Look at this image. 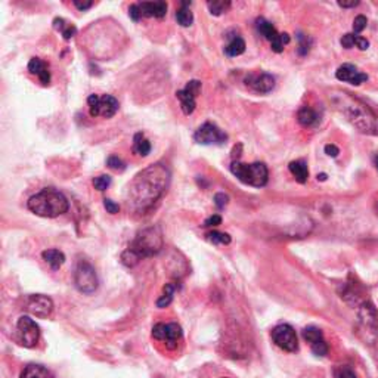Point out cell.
<instances>
[{
    "instance_id": "obj_21",
    "label": "cell",
    "mask_w": 378,
    "mask_h": 378,
    "mask_svg": "<svg viewBox=\"0 0 378 378\" xmlns=\"http://www.w3.org/2000/svg\"><path fill=\"white\" fill-rule=\"evenodd\" d=\"M256 28L257 31L266 39V40H269V42H272L273 39L279 34L278 31L275 30V27H273L272 24L269 22V21H266L265 18H257V21H256Z\"/></svg>"
},
{
    "instance_id": "obj_20",
    "label": "cell",
    "mask_w": 378,
    "mask_h": 378,
    "mask_svg": "<svg viewBox=\"0 0 378 378\" xmlns=\"http://www.w3.org/2000/svg\"><path fill=\"white\" fill-rule=\"evenodd\" d=\"M289 171H291V175L296 178V181L299 182V183H306L307 182V178H309V168H307V164L302 161V160H299V161H293V163H289Z\"/></svg>"
},
{
    "instance_id": "obj_31",
    "label": "cell",
    "mask_w": 378,
    "mask_h": 378,
    "mask_svg": "<svg viewBox=\"0 0 378 378\" xmlns=\"http://www.w3.org/2000/svg\"><path fill=\"white\" fill-rule=\"evenodd\" d=\"M207 240L213 244H223V245H227L230 244V237L227 234H223V232H217V230H213V232H209L207 235Z\"/></svg>"
},
{
    "instance_id": "obj_34",
    "label": "cell",
    "mask_w": 378,
    "mask_h": 378,
    "mask_svg": "<svg viewBox=\"0 0 378 378\" xmlns=\"http://www.w3.org/2000/svg\"><path fill=\"white\" fill-rule=\"evenodd\" d=\"M310 348H312V352H313L316 356H325V355H328V346H327L325 340H322V341H318V343L312 344Z\"/></svg>"
},
{
    "instance_id": "obj_43",
    "label": "cell",
    "mask_w": 378,
    "mask_h": 378,
    "mask_svg": "<svg viewBox=\"0 0 378 378\" xmlns=\"http://www.w3.org/2000/svg\"><path fill=\"white\" fill-rule=\"evenodd\" d=\"M129 16L133 19V21H139L142 16H140V11H139V6L137 5H132L129 8Z\"/></svg>"
},
{
    "instance_id": "obj_22",
    "label": "cell",
    "mask_w": 378,
    "mask_h": 378,
    "mask_svg": "<svg viewBox=\"0 0 378 378\" xmlns=\"http://www.w3.org/2000/svg\"><path fill=\"white\" fill-rule=\"evenodd\" d=\"M133 152H136L140 157H147L151 152V143L142 133H136L133 139Z\"/></svg>"
},
{
    "instance_id": "obj_42",
    "label": "cell",
    "mask_w": 378,
    "mask_h": 378,
    "mask_svg": "<svg viewBox=\"0 0 378 378\" xmlns=\"http://www.w3.org/2000/svg\"><path fill=\"white\" fill-rule=\"evenodd\" d=\"M337 378H356V374L350 368H340L337 372Z\"/></svg>"
},
{
    "instance_id": "obj_6",
    "label": "cell",
    "mask_w": 378,
    "mask_h": 378,
    "mask_svg": "<svg viewBox=\"0 0 378 378\" xmlns=\"http://www.w3.org/2000/svg\"><path fill=\"white\" fill-rule=\"evenodd\" d=\"M74 284L77 289L83 294H92L98 288V275L95 272L93 266L89 261H78L76 271H74Z\"/></svg>"
},
{
    "instance_id": "obj_15",
    "label": "cell",
    "mask_w": 378,
    "mask_h": 378,
    "mask_svg": "<svg viewBox=\"0 0 378 378\" xmlns=\"http://www.w3.org/2000/svg\"><path fill=\"white\" fill-rule=\"evenodd\" d=\"M247 86H250L253 91L258 92V93H269L275 86V78L268 73H261V74H250L245 78Z\"/></svg>"
},
{
    "instance_id": "obj_46",
    "label": "cell",
    "mask_w": 378,
    "mask_h": 378,
    "mask_svg": "<svg viewBox=\"0 0 378 378\" xmlns=\"http://www.w3.org/2000/svg\"><path fill=\"white\" fill-rule=\"evenodd\" d=\"M359 5V2L358 0H350V2H338V6H341V8H355V6H358Z\"/></svg>"
},
{
    "instance_id": "obj_23",
    "label": "cell",
    "mask_w": 378,
    "mask_h": 378,
    "mask_svg": "<svg viewBox=\"0 0 378 378\" xmlns=\"http://www.w3.org/2000/svg\"><path fill=\"white\" fill-rule=\"evenodd\" d=\"M297 120H299V123H300L302 126L309 127V126H313V124L318 121V114H316L312 108L303 106L302 109L299 111V114H297Z\"/></svg>"
},
{
    "instance_id": "obj_17",
    "label": "cell",
    "mask_w": 378,
    "mask_h": 378,
    "mask_svg": "<svg viewBox=\"0 0 378 378\" xmlns=\"http://www.w3.org/2000/svg\"><path fill=\"white\" fill-rule=\"evenodd\" d=\"M28 71H30L31 74L39 77V80H40V83L43 86H47L50 83V73L47 71L46 64L42 60L31 58L30 62H28Z\"/></svg>"
},
{
    "instance_id": "obj_10",
    "label": "cell",
    "mask_w": 378,
    "mask_h": 378,
    "mask_svg": "<svg viewBox=\"0 0 378 378\" xmlns=\"http://www.w3.org/2000/svg\"><path fill=\"white\" fill-rule=\"evenodd\" d=\"M194 139L201 145H222L227 139V135L213 123H204L194 133Z\"/></svg>"
},
{
    "instance_id": "obj_14",
    "label": "cell",
    "mask_w": 378,
    "mask_h": 378,
    "mask_svg": "<svg viewBox=\"0 0 378 378\" xmlns=\"http://www.w3.org/2000/svg\"><path fill=\"white\" fill-rule=\"evenodd\" d=\"M335 77L340 80V81H344V83H350V84H355V86H359L362 84L363 81L368 80V76L361 73L355 65L352 64H343L341 67H338Z\"/></svg>"
},
{
    "instance_id": "obj_49",
    "label": "cell",
    "mask_w": 378,
    "mask_h": 378,
    "mask_svg": "<svg viewBox=\"0 0 378 378\" xmlns=\"http://www.w3.org/2000/svg\"><path fill=\"white\" fill-rule=\"evenodd\" d=\"M377 214H378V204H377Z\"/></svg>"
},
{
    "instance_id": "obj_19",
    "label": "cell",
    "mask_w": 378,
    "mask_h": 378,
    "mask_svg": "<svg viewBox=\"0 0 378 378\" xmlns=\"http://www.w3.org/2000/svg\"><path fill=\"white\" fill-rule=\"evenodd\" d=\"M42 257H43V260H45L46 263H47L53 271H58L61 266L64 265V261H65L64 253L60 251V250H55V248L45 250V251L42 253Z\"/></svg>"
},
{
    "instance_id": "obj_37",
    "label": "cell",
    "mask_w": 378,
    "mask_h": 378,
    "mask_svg": "<svg viewBox=\"0 0 378 378\" xmlns=\"http://www.w3.org/2000/svg\"><path fill=\"white\" fill-rule=\"evenodd\" d=\"M214 202H216V206H217V209H225L227 206V202H229V197H227L226 194H222V192H219V194H216L214 195Z\"/></svg>"
},
{
    "instance_id": "obj_26",
    "label": "cell",
    "mask_w": 378,
    "mask_h": 378,
    "mask_svg": "<svg viewBox=\"0 0 378 378\" xmlns=\"http://www.w3.org/2000/svg\"><path fill=\"white\" fill-rule=\"evenodd\" d=\"M188 5H191V3H188V2L182 3V8L178 9V12H176V19H178V22L181 24L182 27H189L194 22V15L189 11Z\"/></svg>"
},
{
    "instance_id": "obj_36",
    "label": "cell",
    "mask_w": 378,
    "mask_h": 378,
    "mask_svg": "<svg viewBox=\"0 0 378 378\" xmlns=\"http://www.w3.org/2000/svg\"><path fill=\"white\" fill-rule=\"evenodd\" d=\"M299 40H300V46H299V53L300 55H306L310 49V39L304 34L299 36Z\"/></svg>"
},
{
    "instance_id": "obj_7",
    "label": "cell",
    "mask_w": 378,
    "mask_h": 378,
    "mask_svg": "<svg viewBox=\"0 0 378 378\" xmlns=\"http://www.w3.org/2000/svg\"><path fill=\"white\" fill-rule=\"evenodd\" d=\"M88 104H89V111H91L92 117H104V119H111L115 115V112L119 111V101L111 96V95H104V96H98V95H91L88 98Z\"/></svg>"
},
{
    "instance_id": "obj_2",
    "label": "cell",
    "mask_w": 378,
    "mask_h": 378,
    "mask_svg": "<svg viewBox=\"0 0 378 378\" xmlns=\"http://www.w3.org/2000/svg\"><path fill=\"white\" fill-rule=\"evenodd\" d=\"M28 210L40 217H58L68 212L70 204L65 195L52 188H46L39 194L33 195L27 202Z\"/></svg>"
},
{
    "instance_id": "obj_3",
    "label": "cell",
    "mask_w": 378,
    "mask_h": 378,
    "mask_svg": "<svg viewBox=\"0 0 378 378\" xmlns=\"http://www.w3.org/2000/svg\"><path fill=\"white\" fill-rule=\"evenodd\" d=\"M163 247V238L157 227L142 230L136 237L127 251L123 253V263L126 266H135L140 257H148L157 254Z\"/></svg>"
},
{
    "instance_id": "obj_8",
    "label": "cell",
    "mask_w": 378,
    "mask_h": 378,
    "mask_svg": "<svg viewBox=\"0 0 378 378\" xmlns=\"http://www.w3.org/2000/svg\"><path fill=\"white\" fill-rule=\"evenodd\" d=\"M273 343L285 352H296L299 348V340L294 328L288 324L278 325L272 330Z\"/></svg>"
},
{
    "instance_id": "obj_40",
    "label": "cell",
    "mask_w": 378,
    "mask_h": 378,
    "mask_svg": "<svg viewBox=\"0 0 378 378\" xmlns=\"http://www.w3.org/2000/svg\"><path fill=\"white\" fill-rule=\"evenodd\" d=\"M222 223V217L219 214H214V216H210L206 222H204V226L210 227V226H217Z\"/></svg>"
},
{
    "instance_id": "obj_16",
    "label": "cell",
    "mask_w": 378,
    "mask_h": 378,
    "mask_svg": "<svg viewBox=\"0 0 378 378\" xmlns=\"http://www.w3.org/2000/svg\"><path fill=\"white\" fill-rule=\"evenodd\" d=\"M142 18H163L167 14L166 2H143L137 3Z\"/></svg>"
},
{
    "instance_id": "obj_39",
    "label": "cell",
    "mask_w": 378,
    "mask_h": 378,
    "mask_svg": "<svg viewBox=\"0 0 378 378\" xmlns=\"http://www.w3.org/2000/svg\"><path fill=\"white\" fill-rule=\"evenodd\" d=\"M355 37H356V34H344L341 37V46L346 47V49L353 47L355 46Z\"/></svg>"
},
{
    "instance_id": "obj_38",
    "label": "cell",
    "mask_w": 378,
    "mask_h": 378,
    "mask_svg": "<svg viewBox=\"0 0 378 378\" xmlns=\"http://www.w3.org/2000/svg\"><path fill=\"white\" fill-rule=\"evenodd\" d=\"M104 207L106 209V212L111 213V214H115V213L120 212V206H119V204H115L112 199H108V198L104 199Z\"/></svg>"
},
{
    "instance_id": "obj_45",
    "label": "cell",
    "mask_w": 378,
    "mask_h": 378,
    "mask_svg": "<svg viewBox=\"0 0 378 378\" xmlns=\"http://www.w3.org/2000/svg\"><path fill=\"white\" fill-rule=\"evenodd\" d=\"M74 6H76L78 11H88V9H91L92 6H93V2H74Z\"/></svg>"
},
{
    "instance_id": "obj_44",
    "label": "cell",
    "mask_w": 378,
    "mask_h": 378,
    "mask_svg": "<svg viewBox=\"0 0 378 378\" xmlns=\"http://www.w3.org/2000/svg\"><path fill=\"white\" fill-rule=\"evenodd\" d=\"M325 154H327L328 157H333V158H335V157L340 154V150H338L335 145H331V143H330V145H327V147H325Z\"/></svg>"
},
{
    "instance_id": "obj_24",
    "label": "cell",
    "mask_w": 378,
    "mask_h": 378,
    "mask_svg": "<svg viewBox=\"0 0 378 378\" xmlns=\"http://www.w3.org/2000/svg\"><path fill=\"white\" fill-rule=\"evenodd\" d=\"M244 52H245V42L238 36L234 37L225 47V53L227 56H240Z\"/></svg>"
},
{
    "instance_id": "obj_47",
    "label": "cell",
    "mask_w": 378,
    "mask_h": 378,
    "mask_svg": "<svg viewBox=\"0 0 378 378\" xmlns=\"http://www.w3.org/2000/svg\"><path fill=\"white\" fill-rule=\"evenodd\" d=\"M318 181H327V175H325V173L318 175Z\"/></svg>"
},
{
    "instance_id": "obj_18",
    "label": "cell",
    "mask_w": 378,
    "mask_h": 378,
    "mask_svg": "<svg viewBox=\"0 0 378 378\" xmlns=\"http://www.w3.org/2000/svg\"><path fill=\"white\" fill-rule=\"evenodd\" d=\"M19 378H53V375L45 366L30 363V365H27L24 368V371L21 372V377Z\"/></svg>"
},
{
    "instance_id": "obj_27",
    "label": "cell",
    "mask_w": 378,
    "mask_h": 378,
    "mask_svg": "<svg viewBox=\"0 0 378 378\" xmlns=\"http://www.w3.org/2000/svg\"><path fill=\"white\" fill-rule=\"evenodd\" d=\"M303 338L307 341V343H310V346L312 344H315V343H318V341H322L324 340V334L322 331L316 328V327H306L304 330H303Z\"/></svg>"
},
{
    "instance_id": "obj_35",
    "label": "cell",
    "mask_w": 378,
    "mask_h": 378,
    "mask_svg": "<svg viewBox=\"0 0 378 378\" xmlns=\"http://www.w3.org/2000/svg\"><path fill=\"white\" fill-rule=\"evenodd\" d=\"M366 24H368V21H366V18L363 15H358L355 18V21H353V31H355V34H359L361 31L365 30V27H366Z\"/></svg>"
},
{
    "instance_id": "obj_25",
    "label": "cell",
    "mask_w": 378,
    "mask_h": 378,
    "mask_svg": "<svg viewBox=\"0 0 378 378\" xmlns=\"http://www.w3.org/2000/svg\"><path fill=\"white\" fill-rule=\"evenodd\" d=\"M53 27L56 28L58 31L62 33V36H64V39L65 40H70L71 37H74L77 33V28L73 25V24H68V22H65V19H62V18H55V21H53Z\"/></svg>"
},
{
    "instance_id": "obj_41",
    "label": "cell",
    "mask_w": 378,
    "mask_h": 378,
    "mask_svg": "<svg viewBox=\"0 0 378 378\" xmlns=\"http://www.w3.org/2000/svg\"><path fill=\"white\" fill-rule=\"evenodd\" d=\"M355 46H356L358 49H361V50H366V49L369 47V42H368L366 39H363V37L356 34V37H355Z\"/></svg>"
},
{
    "instance_id": "obj_48",
    "label": "cell",
    "mask_w": 378,
    "mask_h": 378,
    "mask_svg": "<svg viewBox=\"0 0 378 378\" xmlns=\"http://www.w3.org/2000/svg\"><path fill=\"white\" fill-rule=\"evenodd\" d=\"M374 160H375V166H377V168H378V155H375V158H374Z\"/></svg>"
},
{
    "instance_id": "obj_1",
    "label": "cell",
    "mask_w": 378,
    "mask_h": 378,
    "mask_svg": "<svg viewBox=\"0 0 378 378\" xmlns=\"http://www.w3.org/2000/svg\"><path fill=\"white\" fill-rule=\"evenodd\" d=\"M168 182V171L161 164L148 167L139 173L132 185L129 186V194L132 202L137 209H147L155 202L164 192Z\"/></svg>"
},
{
    "instance_id": "obj_12",
    "label": "cell",
    "mask_w": 378,
    "mask_h": 378,
    "mask_svg": "<svg viewBox=\"0 0 378 378\" xmlns=\"http://www.w3.org/2000/svg\"><path fill=\"white\" fill-rule=\"evenodd\" d=\"M199 92H201V81H198V80L188 81L186 86H185V89L176 92V96L181 101L182 111H183L185 115H189V114L194 112V109L197 106L195 99H197Z\"/></svg>"
},
{
    "instance_id": "obj_28",
    "label": "cell",
    "mask_w": 378,
    "mask_h": 378,
    "mask_svg": "<svg viewBox=\"0 0 378 378\" xmlns=\"http://www.w3.org/2000/svg\"><path fill=\"white\" fill-rule=\"evenodd\" d=\"M175 291H176V285L175 284H167L166 287H164V294L158 299L157 306L158 307H166V306H168L171 303V300H173Z\"/></svg>"
},
{
    "instance_id": "obj_13",
    "label": "cell",
    "mask_w": 378,
    "mask_h": 378,
    "mask_svg": "<svg viewBox=\"0 0 378 378\" xmlns=\"http://www.w3.org/2000/svg\"><path fill=\"white\" fill-rule=\"evenodd\" d=\"M27 310L37 318H47L53 310V303L47 296H30L27 300Z\"/></svg>"
},
{
    "instance_id": "obj_4",
    "label": "cell",
    "mask_w": 378,
    "mask_h": 378,
    "mask_svg": "<svg viewBox=\"0 0 378 378\" xmlns=\"http://www.w3.org/2000/svg\"><path fill=\"white\" fill-rule=\"evenodd\" d=\"M230 171L235 178H238L242 183L261 188L268 183L269 171L263 163H253V164H242L240 161H234L230 166Z\"/></svg>"
},
{
    "instance_id": "obj_11",
    "label": "cell",
    "mask_w": 378,
    "mask_h": 378,
    "mask_svg": "<svg viewBox=\"0 0 378 378\" xmlns=\"http://www.w3.org/2000/svg\"><path fill=\"white\" fill-rule=\"evenodd\" d=\"M152 337L155 340L164 341L168 348H175L178 346V341L182 338V328L171 322V324H157L152 328Z\"/></svg>"
},
{
    "instance_id": "obj_29",
    "label": "cell",
    "mask_w": 378,
    "mask_h": 378,
    "mask_svg": "<svg viewBox=\"0 0 378 378\" xmlns=\"http://www.w3.org/2000/svg\"><path fill=\"white\" fill-rule=\"evenodd\" d=\"M288 43H289V36H288L287 33L278 34V36L273 39L272 42H271V45H272V50L273 52H276V53H281V52L284 50V46L288 45Z\"/></svg>"
},
{
    "instance_id": "obj_33",
    "label": "cell",
    "mask_w": 378,
    "mask_h": 378,
    "mask_svg": "<svg viewBox=\"0 0 378 378\" xmlns=\"http://www.w3.org/2000/svg\"><path fill=\"white\" fill-rule=\"evenodd\" d=\"M106 164L109 168H112V170H117V171H123L124 168H126V164H124V161L120 160L119 157H115V155H112V157H109L108 160H106Z\"/></svg>"
},
{
    "instance_id": "obj_32",
    "label": "cell",
    "mask_w": 378,
    "mask_h": 378,
    "mask_svg": "<svg viewBox=\"0 0 378 378\" xmlns=\"http://www.w3.org/2000/svg\"><path fill=\"white\" fill-rule=\"evenodd\" d=\"M109 185H111V176H108V175H102V176H98V178L93 179V186H95V189H98V191H101V192L108 189Z\"/></svg>"
},
{
    "instance_id": "obj_30",
    "label": "cell",
    "mask_w": 378,
    "mask_h": 378,
    "mask_svg": "<svg viewBox=\"0 0 378 378\" xmlns=\"http://www.w3.org/2000/svg\"><path fill=\"white\" fill-rule=\"evenodd\" d=\"M207 6H209V9H210L213 15L219 16L225 14L227 9L230 8V3L229 2H209Z\"/></svg>"
},
{
    "instance_id": "obj_5",
    "label": "cell",
    "mask_w": 378,
    "mask_h": 378,
    "mask_svg": "<svg viewBox=\"0 0 378 378\" xmlns=\"http://www.w3.org/2000/svg\"><path fill=\"white\" fill-rule=\"evenodd\" d=\"M347 106L348 108L344 111V114L347 115V120L356 129H359V132L378 135V119L366 106L356 101Z\"/></svg>"
},
{
    "instance_id": "obj_9",
    "label": "cell",
    "mask_w": 378,
    "mask_h": 378,
    "mask_svg": "<svg viewBox=\"0 0 378 378\" xmlns=\"http://www.w3.org/2000/svg\"><path fill=\"white\" fill-rule=\"evenodd\" d=\"M16 330L19 335V341L25 347H34L40 338V328L39 325L28 316H21L18 319Z\"/></svg>"
}]
</instances>
